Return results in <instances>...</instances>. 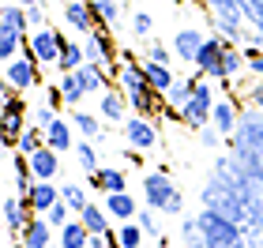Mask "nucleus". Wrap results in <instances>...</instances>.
<instances>
[{"label":"nucleus","mask_w":263,"mask_h":248,"mask_svg":"<svg viewBox=\"0 0 263 248\" xmlns=\"http://www.w3.org/2000/svg\"><path fill=\"white\" fill-rule=\"evenodd\" d=\"M117 87L128 94L132 113L151 117V121H154L158 113H165V94H158V90L151 87L147 72H143V64L136 61V53H132V49H121V72H117Z\"/></svg>","instance_id":"nucleus-1"},{"label":"nucleus","mask_w":263,"mask_h":248,"mask_svg":"<svg viewBox=\"0 0 263 248\" xmlns=\"http://www.w3.org/2000/svg\"><path fill=\"white\" fill-rule=\"evenodd\" d=\"M143 199H147V207L165 211V215H181L184 211V196L177 192L173 177L165 169H151L147 177H143Z\"/></svg>","instance_id":"nucleus-2"},{"label":"nucleus","mask_w":263,"mask_h":248,"mask_svg":"<svg viewBox=\"0 0 263 248\" xmlns=\"http://www.w3.org/2000/svg\"><path fill=\"white\" fill-rule=\"evenodd\" d=\"M226 49H230V38H222V34H211L207 42H203V49L196 56V75L199 79H218L226 75Z\"/></svg>","instance_id":"nucleus-3"},{"label":"nucleus","mask_w":263,"mask_h":248,"mask_svg":"<svg viewBox=\"0 0 263 248\" xmlns=\"http://www.w3.org/2000/svg\"><path fill=\"white\" fill-rule=\"evenodd\" d=\"M214 102H218V98H214V87H211L207 79H199V83H196V94H192V102H188L184 109H181V124H188V128H196V132H199L203 124H211Z\"/></svg>","instance_id":"nucleus-4"},{"label":"nucleus","mask_w":263,"mask_h":248,"mask_svg":"<svg viewBox=\"0 0 263 248\" xmlns=\"http://www.w3.org/2000/svg\"><path fill=\"white\" fill-rule=\"evenodd\" d=\"M4 87L8 90H30V87H42V64L30 61L27 53H19L15 61L4 64Z\"/></svg>","instance_id":"nucleus-5"},{"label":"nucleus","mask_w":263,"mask_h":248,"mask_svg":"<svg viewBox=\"0 0 263 248\" xmlns=\"http://www.w3.org/2000/svg\"><path fill=\"white\" fill-rule=\"evenodd\" d=\"M23 53H27L30 61H38L42 68H45V64H57V56H61L57 27H34V30L27 34V45H23Z\"/></svg>","instance_id":"nucleus-6"},{"label":"nucleus","mask_w":263,"mask_h":248,"mask_svg":"<svg viewBox=\"0 0 263 248\" xmlns=\"http://www.w3.org/2000/svg\"><path fill=\"white\" fill-rule=\"evenodd\" d=\"M124 143L147 155V150L158 147V124H154L151 117H139V113L128 117V121H124Z\"/></svg>","instance_id":"nucleus-7"},{"label":"nucleus","mask_w":263,"mask_h":248,"mask_svg":"<svg viewBox=\"0 0 263 248\" xmlns=\"http://www.w3.org/2000/svg\"><path fill=\"white\" fill-rule=\"evenodd\" d=\"M30 218H34V211L27 207V199H23V196H4V233L11 241L23 237V230H27Z\"/></svg>","instance_id":"nucleus-8"},{"label":"nucleus","mask_w":263,"mask_h":248,"mask_svg":"<svg viewBox=\"0 0 263 248\" xmlns=\"http://www.w3.org/2000/svg\"><path fill=\"white\" fill-rule=\"evenodd\" d=\"M128 109H132V102H128V94L121 87H109L98 98V117H102V121H109V124H124L128 121Z\"/></svg>","instance_id":"nucleus-9"},{"label":"nucleus","mask_w":263,"mask_h":248,"mask_svg":"<svg viewBox=\"0 0 263 248\" xmlns=\"http://www.w3.org/2000/svg\"><path fill=\"white\" fill-rule=\"evenodd\" d=\"M211 124L218 128V132L230 139L237 132V124H241V105H237V98H230V94H222L218 102H214V113H211Z\"/></svg>","instance_id":"nucleus-10"},{"label":"nucleus","mask_w":263,"mask_h":248,"mask_svg":"<svg viewBox=\"0 0 263 248\" xmlns=\"http://www.w3.org/2000/svg\"><path fill=\"white\" fill-rule=\"evenodd\" d=\"M30 173H34V181H53V177H61V150H53L49 143L38 147L30 155Z\"/></svg>","instance_id":"nucleus-11"},{"label":"nucleus","mask_w":263,"mask_h":248,"mask_svg":"<svg viewBox=\"0 0 263 248\" xmlns=\"http://www.w3.org/2000/svg\"><path fill=\"white\" fill-rule=\"evenodd\" d=\"M203 42H207V38H203V30H199V27H181V30L173 34V53L181 56L184 64H196V56H199V49H203Z\"/></svg>","instance_id":"nucleus-12"},{"label":"nucleus","mask_w":263,"mask_h":248,"mask_svg":"<svg viewBox=\"0 0 263 248\" xmlns=\"http://www.w3.org/2000/svg\"><path fill=\"white\" fill-rule=\"evenodd\" d=\"M64 23L71 30H79V34H90L94 27H98V19H94V11H90V0H64Z\"/></svg>","instance_id":"nucleus-13"},{"label":"nucleus","mask_w":263,"mask_h":248,"mask_svg":"<svg viewBox=\"0 0 263 248\" xmlns=\"http://www.w3.org/2000/svg\"><path fill=\"white\" fill-rule=\"evenodd\" d=\"M23 199H27V207L34 211V215H45L53 203H61V188H57L53 181H34V188Z\"/></svg>","instance_id":"nucleus-14"},{"label":"nucleus","mask_w":263,"mask_h":248,"mask_svg":"<svg viewBox=\"0 0 263 248\" xmlns=\"http://www.w3.org/2000/svg\"><path fill=\"white\" fill-rule=\"evenodd\" d=\"M57 42H61V56H57V72H79L87 64V53H83V42H71L68 34L57 30Z\"/></svg>","instance_id":"nucleus-15"},{"label":"nucleus","mask_w":263,"mask_h":248,"mask_svg":"<svg viewBox=\"0 0 263 248\" xmlns=\"http://www.w3.org/2000/svg\"><path fill=\"white\" fill-rule=\"evenodd\" d=\"M90 184L98 188V192H128V173L124 169H113V165H98V169L90 173Z\"/></svg>","instance_id":"nucleus-16"},{"label":"nucleus","mask_w":263,"mask_h":248,"mask_svg":"<svg viewBox=\"0 0 263 248\" xmlns=\"http://www.w3.org/2000/svg\"><path fill=\"white\" fill-rule=\"evenodd\" d=\"M19 241L27 244V248H49V241H53V222L45 218V215H34L27 222V230H23Z\"/></svg>","instance_id":"nucleus-17"},{"label":"nucleus","mask_w":263,"mask_h":248,"mask_svg":"<svg viewBox=\"0 0 263 248\" xmlns=\"http://www.w3.org/2000/svg\"><path fill=\"white\" fill-rule=\"evenodd\" d=\"M105 211H109L113 222H132V218L139 215V207H136V199H132V192H109V196H105Z\"/></svg>","instance_id":"nucleus-18"},{"label":"nucleus","mask_w":263,"mask_h":248,"mask_svg":"<svg viewBox=\"0 0 263 248\" xmlns=\"http://www.w3.org/2000/svg\"><path fill=\"white\" fill-rule=\"evenodd\" d=\"M71 128H76L71 121H64V117H57V121H53L49 128H45V143H49L53 150H61V155H64V150H76V139H71Z\"/></svg>","instance_id":"nucleus-19"},{"label":"nucleus","mask_w":263,"mask_h":248,"mask_svg":"<svg viewBox=\"0 0 263 248\" xmlns=\"http://www.w3.org/2000/svg\"><path fill=\"white\" fill-rule=\"evenodd\" d=\"M196 83H199V75H192V79H177L170 90H165V109H177L181 113L188 102H192V94H196Z\"/></svg>","instance_id":"nucleus-20"},{"label":"nucleus","mask_w":263,"mask_h":248,"mask_svg":"<svg viewBox=\"0 0 263 248\" xmlns=\"http://www.w3.org/2000/svg\"><path fill=\"white\" fill-rule=\"evenodd\" d=\"M79 218H83V226H87L90 233H109L113 230V218H109V211L98 207V203H87L79 211Z\"/></svg>","instance_id":"nucleus-21"},{"label":"nucleus","mask_w":263,"mask_h":248,"mask_svg":"<svg viewBox=\"0 0 263 248\" xmlns=\"http://www.w3.org/2000/svg\"><path fill=\"white\" fill-rule=\"evenodd\" d=\"M71 124L83 132V139H94V143H102V136H105V128L98 121V113H87V109H76L71 113Z\"/></svg>","instance_id":"nucleus-22"},{"label":"nucleus","mask_w":263,"mask_h":248,"mask_svg":"<svg viewBox=\"0 0 263 248\" xmlns=\"http://www.w3.org/2000/svg\"><path fill=\"white\" fill-rule=\"evenodd\" d=\"M0 27L4 30H19V34H30V19H27V8L23 4H4V11H0Z\"/></svg>","instance_id":"nucleus-23"},{"label":"nucleus","mask_w":263,"mask_h":248,"mask_svg":"<svg viewBox=\"0 0 263 248\" xmlns=\"http://www.w3.org/2000/svg\"><path fill=\"white\" fill-rule=\"evenodd\" d=\"M61 248H87V241H90V230L83 226V218H71L68 226H61Z\"/></svg>","instance_id":"nucleus-24"},{"label":"nucleus","mask_w":263,"mask_h":248,"mask_svg":"<svg viewBox=\"0 0 263 248\" xmlns=\"http://www.w3.org/2000/svg\"><path fill=\"white\" fill-rule=\"evenodd\" d=\"M143 72H147V79H151V87L158 90V94H165L177 83V75H173V68L170 64H158V61H147L143 64Z\"/></svg>","instance_id":"nucleus-25"},{"label":"nucleus","mask_w":263,"mask_h":248,"mask_svg":"<svg viewBox=\"0 0 263 248\" xmlns=\"http://www.w3.org/2000/svg\"><path fill=\"white\" fill-rule=\"evenodd\" d=\"M90 11H94V19H98V27L113 30L117 19H121V0H90Z\"/></svg>","instance_id":"nucleus-26"},{"label":"nucleus","mask_w":263,"mask_h":248,"mask_svg":"<svg viewBox=\"0 0 263 248\" xmlns=\"http://www.w3.org/2000/svg\"><path fill=\"white\" fill-rule=\"evenodd\" d=\"M61 90H64V102H68V109H79V102L87 98V90H83V83H79V75L76 72H61Z\"/></svg>","instance_id":"nucleus-27"},{"label":"nucleus","mask_w":263,"mask_h":248,"mask_svg":"<svg viewBox=\"0 0 263 248\" xmlns=\"http://www.w3.org/2000/svg\"><path fill=\"white\" fill-rule=\"evenodd\" d=\"M23 45H27V34H19V30H4V27H0V56H4V64H8V61H15V56L23 53Z\"/></svg>","instance_id":"nucleus-28"},{"label":"nucleus","mask_w":263,"mask_h":248,"mask_svg":"<svg viewBox=\"0 0 263 248\" xmlns=\"http://www.w3.org/2000/svg\"><path fill=\"white\" fill-rule=\"evenodd\" d=\"M38 147H45V128H38V124H30L27 128V132H23L19 136V143L15 147H11V150H19V155H34V150H38Z\"/></svg>","instance_id":"nucleus-29"},{"label":"nucleus","mask_w":263,"mask_h":248,"mask_svg":"<svg viewBox=\"0 0 263 248\" xmlns=\"http://www.w3.org/2000/svg\"><path fill=\"white\" fill-rule=\"evenodd\" d=\"M143 237H147V230H143L136 218H132V222H121V226H117V241H121V248H139V244H143Z\"/></svg>","instance_id":"nucleus-30"},{"label":"nucleus","mask_w":263,"mask_h":248,"mask_svg":"<svg viewBox=\"0 0 263 248\" xmlns=\"http://www.w3.org/2000/svg\"><path fill=\"white\" fill-rule=\"evenodd\" d=\"M61 199H64V203H68L71 211H76V215H79V211L90 203V199H87V188H83V184H71V181L61 188Z\"/></svg>","instance_id":"nucleus-31"},{"label":"nucleus","mask_w":263,"mask_h":248,"mask_svg":"<svg viewBox=\"0 0 263 248\" xmlns=\"http://www.w3.org/2000/svg\"><path fill=\"white\" fill-rule=\"evenodd\" d=\"M76 158H79V165H83L87 173L98 169V147H94V139H83V143H76Z\"/></svg>","instance_id":"nucleus-32"},{"label":"nucleus","mask_w":263,"mask_h":248,"mask_svg":"<svg viewBox=\"0 0 263 248\" xmlns=\"http://www.w3.org/2000/svg\"><path fill=\"white\" fill-rule=\"evenodd\" d=\"M136 222H139L143 230H147V237H162V230H158V215H154V207H139Z\"/></svg>","instance_id":"nucleus-33"},{"label":"nucleus","mask_w":263,"mask_h":248,"mask_svg":"<svg viewBox=\"0 0 263 248\" xmlns=\"http://www.w3.org/2000/svg\"><path fill=\"white\" fill-rule=\"evenodd\" d=\"M45 218H49L53 222V226L57 230H61V226H68V222H71V207L64 203V199H61V203H53L49 211H45Z\"/></svg>","instance_id":"nucleus-34"},{"label":"nucleus","mask_w":263,"mask_h":248,"mask_svg":"<svg viewBox=\"0 0 263 248\" xmlns=\"http://www.w3.org/2000/svg\"><path fill=\"white\" fill-rule=\"evenodd\" d=\"M245 56H248V72H252L256 79H263V49L252 42V45H245Z\"/></svg>","instance_id":"nucleus-35"},{"label":"nucleus","mask_w":263,"mask_h":248,"mask_svg":"<svg viewBox=\"0 0 263 248\" xmlns=\"http://www.w3.org/2000/svg\"><path fill=\"white\" fill-rule=\"evenodd\" d=\"M151 30H154V19L147 11H136V15H132V34H136V38H151Z\"/></svg>","instance_id":"nucleus-36"},{"label":"nucleus","mask_w":263,"mask_h":248,"mask_svg":"<svg viewBox=\"0 0 263 248\" xmlns=\"http://www.w3.org/2000/svg\"><path fill=\"white\" fill-rule=\"evenodd\" d=\"M173 56H177V53H173V45H162V42H151V45H147V61H158V64H170V61H173Z\"/></svg>","instance_id":"nucleus-37"},{"label":"nucleus","mask_w":263,"mask_h":248,"mask_svg":"<svg viewBox=\"0 0 263 248\" xmlns=\"http://www.w3.org/2000/svg\"><path fill=\"white\" fill-rule=\"evenodd\" d=\"M27 19H30V30L34 27H49V19H45V0H38V4L27 8Z\"/></svg>","instance_id":"nucleus-38"},{"label":"nucleus","mask_w":263,"mask_h":248,"mask_svg":"<svg viewBox=\"0 0 263 248\" xmlns=\"http://www.w3.org/2000/svg\"><path fill=\"white\" fill-rule=\"evenodd\" d=\"M245 98H248V105H252V109H259V113H263V79H256L252 87L245 90Z\"/></svg>","instance_id":"nucleus-39"},{"label":"nucleus","mask_w":263,"mask_h":248,"mask_svg":"<svg viewBox=\"0 0 263 248\" xmlns=\"http://www.w3.org/2000/svg\"><path fill=\"white\" fill-rule=\"evenodd\" d=\"M199 139H203V147H218L226 136H222V132H218L214 124H203V128H199Z\"/></svg>","instance_id":"nucleus-40"},{"label":"nucleus","mask_w":263,"mask_h":248,"mask_svg":"<svg viewBox=\"0 0 263 248\" xmlns=\"http://www.w3.org/2000/svg\"><path fill=\"white\" fill-rule=\"evenodd\" d=\"M57 117H61V113H57L53 105H38V113H34V124H38V128H49Z\"/></svg>","instance_id":"nucleus-41"},{"label":"nucleus","mask_w":263,"mask_h":248,"mask_svg":"<svg viewBox=\"0 0 263 248\" xmlns=\"http://www.w3.org/2000/svg\"><path fill=\"white\" fill-rule=\"evenodd\" d=\"M45 105H53V109L68 105V102H64V90H61V83H57V87H45Z\"/></svg>","instance_id":"nucleus-42"},{"label":"nucleus","mask_w":263,"mask_h":248,"mask_svg":"<svg viewBox=\"0 0 263 248\" xmlns=\"http://www.w3.org/2000/svg\"><path fill=\"white\" fill-rule=\"evenodd\" d=\"M87 248H109V241H105V233H90Z\"/></svg>","instance_id":"nucleus-43"},{"label":"nucleus","mask_w":263,"mask_h":248,"mask_svg":"<svg viewBox=\"0 0 263 248\" xmlns=\"http://www.w3.org/2000/svg\"><path fill=\"white\" fill-rule=\"evenodd\" d=\"M196 4H199V8H211V11H214V8H218V0H196Z\"/></svg>","instance_id":"nucleus-44"},{"label":"nucleus","mask_w":263,"mask_h":248,"mask_svg":"<svg viewBox=\"0 0 263 248\" xmlns=\"http://www.w3.org/2000/svg\"><path fill=\"white\" fill-rule=\"evenodd\" d=\"M11 4H23V8H30V4H38V0H11Z\"/></svg>","instance_id":"nucleus-45"},{"label":"nucleus","mask_w":263,"mask_h":248,"mask_svg":"<svg viewBox=\"0 0 263 248\" xmlns=\"http://www.w3.org/2000/svg\"><path fill=\"white\" fill-rule=\"evenodd\" d=\"M158 248H170V244H165V241H162V244H158Z\"/></svg>","instance_id":"nucleus-46"},{"label":"nucleus","mask_w":263,"mask_h":248,"mask_svg":"<svg viewBox=\"0 0 263 248\" xmlns=\"http://www.w3.org/2000/svg\"><path fill=\"white\" fill-rule=\"evenodd\" d=\"M45 4H49V0H45Z\"/></svg>","instance_id":"nucleus-47"}]
</instances>
